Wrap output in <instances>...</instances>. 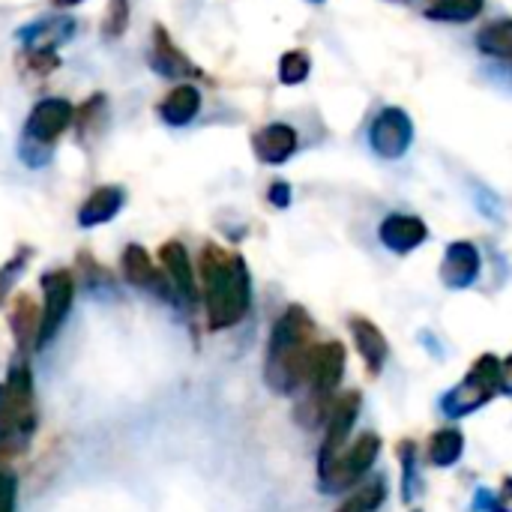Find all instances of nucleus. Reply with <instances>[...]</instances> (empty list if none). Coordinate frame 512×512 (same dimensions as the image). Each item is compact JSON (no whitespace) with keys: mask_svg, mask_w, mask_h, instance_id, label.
<instances>
[{"mask_svg":"<svg viewBox=\"0 0 512 512\" xmlns=\"http://www.w3.org/2000/svg\"><path fill=\"white\" fill-rule=\"evenodd\" d=\"M201 285L207 303V321L213 330H228L240 324L252 303L249 267L240 255L222 246H204L201 252Z\"/></svg>","mask_w":512,"mask_h":512,"instance_id":"nucleus-1","label":"nucleus"},{"mask_svg":"<svg viewBox=\"0 0 512 512\" xmlns=\"http://www.w3.org/2000/svg\"><path fill=\"white\" fill-rule=\"evenodd\" d=\"M315 345V321L309 318V312L303 306H288L270 330L264 363L267 384L282 396H294L306 384Z\"/></svg>","mask_w":512,"mask_h":512,"instance_id":"nucleus-2","label":"nucleus"},{"mask_svg":"<svg viewBox=\"0 0 512 512\" xmlns=\"http://www.w3.org/2000/svg\"><path fill=\"white\" fill-rule=\"evenodd\" d=\"M501 390V360L495 354H483L471 372L465 375L462 384H456L444 399H441V411L450 420L468 417L474 411H480L486 402H492V396Z\"/></svg>","mask_w":512,"mask_h":512,"instance_id":"nucleus-3","label":"nucleus"},{"mask_svg":"<svg viewBox=\"0 0 512 512\" xmlns=\"http://www.w3.org/2000/svg\"><path fill=\"white\" fill-rule=\"evenodd\" d=\"M378 456H381V438L375 432H366L348 450L339 453V459L318 477V486L327 495H339L354 483H360L369 474V468L378 462Z\"/></svg>","mask_w":512,"mask_h":512,"instance_id":"nucleus-4","label":"nucleus"},{"mask_svg":"<svg viewBox=\"0 0 512 512\" xmlns=\"http://www.w3.org/2000/svg\"><path fill=\"white\" fill-rule=\"evenodd\" d=\"M360 408H363V399L360 393H345L333 402V408L327 411V432H324V444H321V453H318V477L339 459V453L345 450L354 426H357V417H360Z\"/></svg>","mask_w":512,"mask_h":512,"instance_id":"nucleus-5","label":"nucleus"},{"mask_svg":"<svg viewBox=\"0 0 512 512\" xmlns=\"http://www.w3.org/2000/svg\"><path fill=\"white\" fill-rule=\"evenodd\" d=\"M75 123V108L69 105V99L51 96L33 105V111L27 114L21 141L30 144H42V147H54V141Z\"/></svg>","mask_w":512,"mask_h":512,"instance_id":"nucleus-6","label":"nucleus"},{"mask_svg":"<svg viewBox=\"0 0 512 512\" xmlns=\"http://www.w3.org/2000/svg\"><path fill=\"white\" fill-rule=\"evenodd\" d=\"M369 144L381 159H402L414 144V123L402 108H384L369 129Z\"/></svg>","mask_w":512,"mask_h":512,"instance_id":"nucleus-7","label":"nucleus"},{"mask_svg":"<svg viewBox=\"0 0 512 512\" xmlns=\"http://www.w3.org/2000/svg\"><path fill=\"white\" fill-rule=\"evenodd\" d=\"M42 294H45V306H42V318H39V336L36 345H45L63 324V318L72 309V297H75V279L69 270H51L42 276Z\"/></svg>","mask_w":512,"mask_h":512,"instance_id":"nucleus-8","label":"nucleus"},{"mask_svg":"<svg viewBox=\"0 0 512 512\" xmlns=\"http://www.w3.org/2000/svg\"><path fill=\"white\" fill-rule=\"evenodd\" d=\"M345 363H348V354H345L342 342H318L315 345V351L309 357V375H306L312 399L327 402L339 390V384L345 378Z\"/></svg>","mask_w":512,"mask_h":512,"instance_id":"nucleus-9","label":"nucleus"},{"mask_svg":"<svg viewBox=\"0 0 512 512\" xmlns=\"http://www.w3.org/2000/svg\"><path fill=\"white\" fill-rule=\"evenodd\" d=\"M480 270H483V258H480V249L471 240H456V243L447 246L444 264H441V282L450 291L471 288L477 282Z\"/></svg>","mask_w":512,"mask_h":512,"instance_id":"nucleus-10","label":"nucleus"},{"mask_svg":"<svg viewBox=\"0 0 512 512\" xmlns=\"http://www.w3.org/2000/svg\"><path fill=\"white\" fill-rule=\"evenodd\" d=\"M15 36L24 45V51H57L63 42L75 36V21L69 15H51V18L30 21Z\"/></svg>","mask_w":512,"mask_h":512,"instance_id":"nucleus-11","label":"nucleus"},{"mask_svg":"<svg viewBox=\"0 0 512 512\" xmlns=\"http://www.w3.org/2000/svg\"><path fill=\"white\" fill-rule=\"evenodd\" d=\"M381 243L396 252V255H408L417 246H423L429 240V228L420 216H408V213H390L381 228H378Z\"/></svg>","mask_w":512,"mask_h":512,"instance_id":"nucleus-12","label":"nucleus"},{"mask_svg":"<svg viewBox=\"0 0 512 512\" xmlns=\"http://www.w3.org/2000/svg\"><path fill=\"white\" fill-rule=\"evenodd\" d=\"M150 66L159 72V75H165V78H195V75H201V69L174 45V39H171V33L162 27V24H156L153 27V45H150Z\"/></svg>","mask_w":512,"mask_h":512,"instance_id":"nucleus-13","label":"nucleus"},{"mask_svg":"<svg viewBox=\"0 0 512 512\" xmlns=\"http://www.w3.org/2000/svg\"><path fill=\"white\" fill-rule=\"evenodd\" d=\"M297 144H300L297 129L288 126V123H270L261 132H255V138H252V150H255V156L264 165H282V162H288L297 153Z\"/></svg>","mask_w":512,"mask_h":512,"instance_id":"nucleus-14","label":"nucleus"},{"mask_svg":"<svg viewBox=\"0 0 512 512\" xmlns=\"http://www.w3.org/2000/svg\"><path fill=\"white\" fill-rule=\"evenodd\" d=\"M159 261H162V267H165L168 282L174 285V291H177L183 300L195 303V300H198V282H195V270H192V261H189L186 246H183L180 240H168V243H162V249H159Z\"/></svg>","mask_w":512,"mask_h":512,"instance_id":"nucleus-15","label":"nucleus"},{"mask_svg":"<svg viewBox=\"0 0 512 512\" xmlns=\"http://www.w3.org/2000/svg\"><path fill=\"white\" fill-rule=\"evenodd\" d=\"M351 336H354V345L363 357V363L369 366L372 375H381L387 360H390V345H387V336L381 333V327L369 318H351Z\"/></svg>","mask_w":512,"mask_h":512,"instance_id":"nucleus-16","label":"nucleus"},{"mask_svg":"<svg viewBox=\"0 0 512 512\" xmlns=\"http://www.w3.org/2000/svg\"><path fill=\"white\" fill-rule=\"evenodd\" d=\"M126 204V192L123 186H96L87 201L78 207V225L81 228H96V225H105L111 222Z\"/></svg>","mask_w":512,"mask_h":512,"instance_id":"nucleus-17","label":"nucleus"},{"mask_svg":"<svg viewBox=\"0 0 512 512\" xmlns=\"http://www.w3.org/2000/svg\"><path fill=\"white\" fill-rule=\"evenodd\" d=\"M198 111H201V90L195 84H177L159 102V117L168 126H186L198 117Z\"/></svg>","mask_w":512,"mask_h":512,"instance_id":"nucleus-18","label":"nucleus"},{"mask_svg":"<svg viewBox=\"0 0 512 512\" xmlns=\"http://www.w3.org/2000/svg\"><path fill=\"white\" fill-rule=\"evenodd\" d=\"M120 264H123V276H126V282H129V285L153 288V291L165 294V288H162L165 282H162V276H159V270H156V264L150 261V255H147V249H144V246L129 243V246L123 249Z\"/></svg>","mask_w":512,"mask_h":512,"instance_id":"nucleus-19","label":"nucleus"},{"mask_svg":"<svg viewBox=\"0 0 512 512\" xmlns=\"http://www.w3.org/2000/svg\"><path fill=\"white\" fill-rule=\"evenodd\" d=\"M39 318H42V312L36 309V303L27 294H21L15 300V306H12V312H9V327H12V336H15L18 348H27L30 342H36Z\"/></svg>","mask_w":512,"mask_h":512,"instance_id":"nucleus-20","label":"nucleus"},{"mask_svg":"<svg viewBox=\"0 0 512 512\" xmlns=\"http://www.w3.org/2000/svg\"><path fill=\"white\" fill-rule=\"evenodd\" d=\"M465 453V435L459 429H441L429 441V459L435 468H453Z\"/></svg>","mask_w":512,"mask_h":512,"instance_id":"nucleus-21","label":"nucleus"},{"mask_svg":"<svg viewBox=\"0 0 512 512\" xmlns=\"http://www.w3.org/2000/svg\"><path fill=\"white\" fill-rule=\"evenodd\" d=\"M477 45L483 54L501 57V60H512V18L504 21H492L477 33Z\"/></svg>","mask_w":512,"mask_h":512,"instance_id":"nucleus-22","label":"nucleus"},{"mask_svg":"<svg viewBox=\"0 0 512 512\" xmlns=\"http://www.w3.org/2000/svg\"><path fill=\"white\" fill-rule=\"evenodd\" d=\"M483 12V0H435L426 9L432 21H471Z\"/></svg>","mask_w":512,"mask_h":512,"instance_id":"nucleus-23","label":"nucleus"},{"mask_svg":"<svg viewBox=\"0 0 512 512\" xmlns=\"http://www.w3.org/2000/svg\"><path fill=\"white\" fill-rule=\"evenodd\" d=\"M384 498H387V483L378 477V480L360 486L357 492H351L336 512H375L384 504Z\"/></svg>","mask_w":512,"mask_h":512,"instance_id":"nucleus-24","label":"nucleus"},{"mask_svg":"<svg viewBox=\"0 0 512 512\" xmlns=\"http://www.w3.org/2000/svg\"><path fill=\"white\" fill-rule=\"evenodd\" d=\"M108 114H105V96L102 93H96L93 99H87L81 108H75V129H78V135H81V141H87V135H90V129L96 126V123H102Z\"/></svg>","mask_w":512,"mask_h":512,"instance_id":"nucleus-25","label":"nucleus"},{"mask_svg":"<svg viewBox=\"0 0 512 512\" xmlns=\"http://www.w3.org/2000/svg\"><path fill=\"white\" fill-rule=\"evenodd\" d=\"M309 69H312V63H309V57L303 51H288L279 60V81L288 84V87L303 84L309 78Z\"/></svg>","mask_w":512,"mask_h":512,"instance_id":"nucleus-26","label":"nucleus"},{"mask_svg":"<svg viewBox=\"0 0 512 512\" xmlns=\"http://www.w3.org/2000/svg\"><path fill=\"white\" fill-rule=\"evenodd\" d=\"M129 27V0H108L102 15V36L120 39Z\"/></svg>","mask_w":512,"mask_h":512,"instance_id":"nucleus-27","label":"nucleus"},{"mask_svg":"<svg viewBox=\"0 0 512 512\" xmlns=\"http://www.w3.org/2000/svg\"><path fill=\"white\" fill-rule=\"evenodd\" d=\"M399 459H402V498L405 501H414V492H417V447L411 441H405L399 447Z\"/></svg>","mask_w":512,"mask_h":512,"instance_id":"nucleus-28","label":"nucleus"},{"mask_svg":"<svg viewBox=\"0 0 512 512\" xmlns=\"http://www.w3.org/2000/svg\"><path fill=\"white\" fill-rule=\"evenodd\" d=\"M60 66L57 51H24V69L33 75H48Z\"/></svg>","mask_w":512,"mask_h":512,"instance_id":"nucleus-29","label":"nucleus"},{"mask_svg":"<svg viewBox=\"0 0 512 512\" xmlns=\"http://www.w3.org/2000/svg\"><path fill=\"white\" fill-rule=\"evenodd\" d=\"M0 512H15V477L0 468Z\"/></svg>","mask_w":512,"mask_h":512,"instance_id":"nucleus-30","label":"nucleus"},{"mask_svg":"<svg viewBox=\"0 0 512 512\" xmlns=\"http://www.w3.org/2000/svg\"><path fill=\"white\" fill-rule=\"evenodd\" d=\"M24 258H27V252L24 255H18V258H12L3 270H0V297L9 291V285L15 282V273H21L24 270Z\"/></svg>","mask_w":512,"mask_h":512,"instance_id":"nucleus-31","label":"nucleus"},{"mask_svg":"<svg viewBox=\"0 0 512 512\" xmlns=\"http://www.w3.org/2000/svg\"><path fill=\"white\" fill-rule=\"evenodd\" d=\"M267 198H270V204L273 207H288L291 204V186L285 183V180H276L273 186H270V192H267Z\"/></svg>","mask_w":512,"mask_h":512,"instance_id":"nucleus-32","label":"nucleus"},{"mask_svg":"<svg viewBox=\"0 0 512 512\" xmlns=\"http://www.w3.org/2000/svg\"><path fill=\"white\" fill-rule=\"evenodd\" d=\"M477 510H489V512H507V507L495 498V495H489L486 489H480V495H477Z\"/></svg>","mask_w":512,"mask_h":512,"instance_id":"nucleus-33","label":"nucleus"},{"mask_svg":"<svg viewBox=\"0 0 512 512\" xmlns=\"http://www.w3.org/2000/svg\"><path fill=\"white\" fill-rule=\"evenodd\" d=\"M501 393H510L512 396V354L501 363Z\"/></svg>","mask_w":512,"mask_h":512,"instance_id":"nucleus-34","label":"nucleus"},{"mask_svg":"<svg viewBox=\"0 0 512 512\" xmlns=\"http://www.w3.org/2000/svg\"><path fill=\"white\" fill-rule=\"evenodd\" d=\"M51 3H54L57 9H72V6H78L81 0H51Z\"/></svg>","mask_w":512,"mask_h":512,"instance_id":"nucleus-35","label":"nucleus"},{"mask_svg":"<svg viewBox=\"0 0 512 512\" xmlns=\"http://www.w3.org/2000/svg\"><path fill=\"white\" fill-rule=\"evenodd\" d=\"M309 3H324V0H309Z\"/></svg>","mask_w":512,"mask_h":512,"instance_id":"nucleus-36","label":"nucleus"},{"mask_svg":"<svg viewBox=\"0 0 512 512\" xmlns=\"http://www.w3.org/2000/svg\"><path fill=\"white\" fill-rule=\"evenodd\" d=\"M417 512H420V510H417Z\"/></svg>","mask_w":512,"mask_h":512,"instance_id":"nucleus-37","label":"nucleus"}]
</instances>
